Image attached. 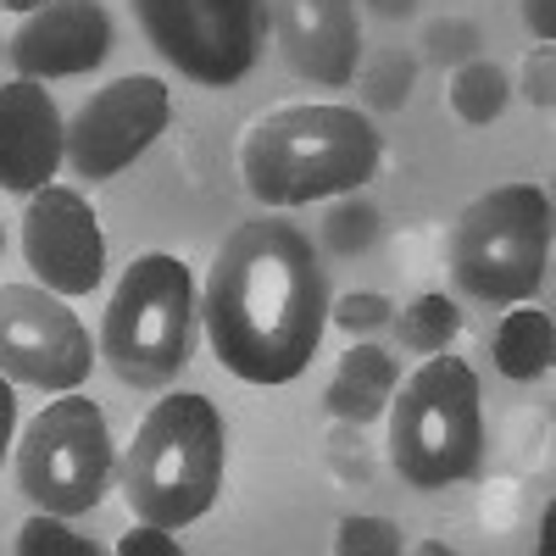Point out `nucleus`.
I'll list each match as a JSON object with an SVG mask.
<instances>
[{
    "mask_svg": "<svg viewBox=\"0 0 556 556\" xmlns=\"http://www.w3.org/2000/svg\"><path fill=\"white\" fill-rule=\"evenodd\" d=\"M12 429H17V395H12V379L0 374V456L12 445Z\"/></svg>",
    "mask_w": 556,
    "mask_h": 556,
    "instance_id": "obj_28",
    "label": "nucleus"
},
{
    "mask_svg": "<svg viewBox=\"0 0 556 556\" xmlns=\"http://www.w3.org/2000/svg\"><path fill=\"white\" fill-rule=\"evenodd\" d=\"M395 384H401V367H395L390 351H379V345H351V351L340 356V367H334L329 390H323V406H329L340 424H356V429H362V424H374V417H384Z\"/></svg>",
    "mask_w": 556,
    "mask_h": 556,
    "instance_id": "obj_15",
    "label": "nucleus"
},
{
    "mask_svg": "<svg viewBox=\"0 0 556 556\" xmlns=\"http://www.w3.org/2000/svg\"><path fill=\"white\" fill-rule=\"evenodd\" d=\"M223 412L201 390H178L146 412L117 462L123 501L139 523L184 529L212 513L217 484H223Z\"/></svg>",
    "mask_w": 556,
    "mask_h": 556,
    "instance_id": "obj_3",
    "label": "nucleus"
},
{
    "mask_svg": "<svg viewBox=\"0 0 556 556\" xmlns=\"http://www.w3.org/2000/svg\"><path fill=\"white\" fill-rule=\"evenodd\" d=\"M334 551L340 556H395L401 551V529L390 518H345Z\"/></svg>",
    "mask_w": 556,
    "mask_h": 556,
    "instance_id": "obj_21",
    "label": "nucleus"
},
{
    "mask_svg": "<svg viewBox=\"0 0 556 556\" xmlns=\"http://www.w3.org/2000/svg\"><path fill=\"white\" fill-rule=\"evenodd\" d=\"M267 23L285 67L306 84L340 89L362 67L356 0H267Z\"/></svg>",
    "mask_w": 556,
    "mask_h": 556,
    "instance_id": "obj_12",
    "label": "nucleus"
},
{
    "mask_svg": "<svg viewBox=\"0 0 556 556\" xmlns=\"http://www.w3.org/2000/svg\"><path fill=\"white\" fill-rule=\"evenodd\" d=\"M523 101L540 106V112H551V101H556V56L551 51H534L523 62Z\"/></svg>",
    "mask_w": 556,
    "mask_h": 556,
    "instance_id": "obj_25",
    "label": "nucleus"
},
{
    "mask_svg": "<svg viewBox=\"0 0 556 556\" xmlns=\"http://www.w3.org/2000/svg\"><path fill=\"white\" fill-rule=\"evenodd\" d=\"M112 51V12L101 0H45L23 12L12 34L17 78H73L101 67Z\"/></svg>",
    "mask_w": 556,
    "mask_h": 556,
    "instance_id": "obj_13",
    "label": "nucleus"
},
{
    "mask_svg": "<svg viewBox=\"0 0 556 556\" xmlns=\"http://www.w3.org/2000/svg\"><path fill=\"white\" fill-rule=\"evenodd\" d=\"M323 235H329V245L334 251H362V245H374V235H379V212L374 206H362V201H345V206H334L329 212V228H323Z\"/></svg>",
    "mask_w": 556,
    "mask_h": 556,
    "instance_id": "obj_22",
    "label": "nucleus"
},
{
    "mask_svg": "<svg viewBox=\"0 0 556 556\" xmlns=\"http://www.w3.org/2000/svg\"><path fill=\"white\" fill-rule=\"evenodd\" d=\"M67 162V123L39 78L0 84V190L34 195Z\"/></svg>",
    "mask_w": 556,
    "mask_h": 556,
    "instance_id": "obj_14",
    "label": "nucleus"
},
{
    "mask_svg": "<svg viewBox=\"0 0 556 556\" xmlns=\"http://www.w3.org/2000/svg\"><path fill=\"white\" fill-rule=\"evenodd\" d=\"M523 23L534 28V39L556 34V0H523Z\"/></svg>",
    "mask_w": 556,
    "mask_h": 556,
    "instance_id": "obj_27",
    "label": "nucleus"
},
{
    "mask_svg": "<svg viewBox=\"0 0 556 556\" xmlns=\"http://www.w3.org/2000/svg\"><path fill=\"white\" fill-rule=\"evenodd\" d=\"M195 351V278L178 256H134L101 317V356L128 390H162Z\"/></svg>",
    "mask_w": 556,
    "mask_h": 556,
    "instance_id": "obj_5",
    "label": "nucleus"
},
{
    "mask_svg": "<svg viewBox=\"0 0 556 556\" xmlns=\"http://www.w3.org/2000/svg\"><path fill=\"white\" fill-rule=\"evenodd\" d=\"M173 117V96L156 73H128L96 89L78 117L67 123V162L78 178H117L134 156L156 146V134Z\"/></svg>",
    "mask_w": 556,
    "mask_h": 556,
    "instance_id": "obj_10",
    "label": "nucleus"
},
{
    "mask_svg": "<svg viewBox=\"0 0 556 556\" xmlns=\"http://www.w3.org/2000/svg\"><path fill=\"white\" fill-rule=\"evenodd\" d=\"M0 251H7V228H0Z\"/></svg>",
    "mask_w": 556,
    "mask_h": 556,
    "instance_id": "obj_31",
    "label": "nucleus"
},
{
    "mask_svg": "<svg viewBox=\"0 0 556 556\" xmlns=\"http://www.w3.org/2000/svg\"><path fill=\"white\" fill-rule=\"evenodd\" d=\"M139 28L195 84H240L267 34V0H134Z\"/></svg>",
    "mask_w": 556,
    "mask_h": 556,
    "instance_id": "obj_8",
    "label": "nucleus"
},
{
    "mask_svg": "<svg viewBox=\"0 0 556 556\" xmlns=\"http://www.w3.org/2000/svg\"><path fill=\"white\" fill-rule=\"evenodd\" d=\"M23 256L39 273L45 290L89 295L106 273L101 217L67 184H45V190L28 195V212H23Z\"/></svg>",
    "mask_w": 556,
    "mask_h": 556,
    "instance_id": "obj_11",
    "label": "nucleus"
},
{
    "mask_svg": "<svg viewBox=\"0 0 556 556\" xmlns=\"http://www.w3.org/2000/svg\"><path fill=\"white\" fill-rule=\"evenodd\" d=\"M390 395V468L412 490H445L479 473L484 456V412L479 379L462 356L434 351L406 384Z\"/></svg>",
    "mask_w": 556,
    "mask_h": 556,
    "instance_id": "obj_4",
    "label": "nucleus"
},
{
    "mask_svg": "<svg viewBox=\"0 0 556 556\" xmlns=\"http://www.w3.org/2000/svg\"><path fill=\"white\" fill-rule=\"evenodd\" d=\"M551 356H556L551 317L540 306H523L518 301V312H506L501 329H495V367H501L506 379L529 384V379H540L545 367H551Z\"/></svg>",
    "mask_w": 556,
    "mask_h": 556,
    "instance_id": "obj_16",
    "label": "nucleus"
},
{
    "mask_svg": "<svg viewBox=\"0 0 556 556\" xmlns=\"http://www.w3.org/2000/svg\"><path fill=\"white\" fill-rule=\"evenodd\" d=\"M17 556H101V545L73 534L67 518H56V513H34L17 529Z\"/></svg>",
    "mask_w": 556,
    "mask_h": 556,
    "instance_id": "obj_19",
    "label": "nucleus"
},
{
    "mask_svg": "<svg viewBox=\"0 0 556 556\" xmlns=\"http://www.w3.org/2000/svg\"><path fill=\"white\" fill-rule=\"evenodd\" d=\"M96 367L89 334L67 295L45 285H0V374L34 390H78Z\"/></svg>",
    "mask_w": 556,
    "mask_h": 556,
    "instance_id": "obj_9",
    "label": "nucleus"
},
{
    "mask_svg": "<svg viewBox=\"0 0 556 556\" xmlns=\"http://www.w3.org/2000/svg\"><path fill=\"white\" fill-rule=\"evenodd\" d=\"M329 273L285 217L240 223L212 256L201 317L217 362L245 384L301 379L329 329Z\"/></svg>",
    "mask_w": 556,
    "mask_h": 556,
    "instance_id": "obj_1",
    "label": "nucleus"
},
{
    "mask_svg": "<svg viewBox=\"0 0 556 556\" xmlns=\"http://www.w3.org/2000/svg\"><path fill=\"white\" fill-rule=\"evenodd\" d=\"M367 7H374L379 17H412V12H417V0H367Z\"/></svg>",
    "mask_w": 556,
    "mask_h": 556,
    "instance_id": "obj_29",
    "label": "nucleus"
},
{
    "mask_svg": "<svg viewBox=\"0 0 556 556\" xmlns=\"http://www.w3.org/2000/svg\"><path fill=\"white\" fill-rule=\"evenodd\" d=\"M456 329H462V312H456V301H451V295H417V301H412V306H401V317H395L401 345H406V351H417V356L445 351V345L456 340Z\"/></svg>",
    "mask_w": 556,
    "mask_h": 556,
    "instance_id": "obj_18",
    "label": "nucleus"
},
{
    "mask_svg": "<svg viewBox=\"0 0 556 556\" xmlns=\"http://www.w3.org/2000/svg\"><path fill=\"white\" fill-rule=\"evenodd\" d=\"M356 73H362V89H367V101H374V106H406L412 78H417V62L401 56V51H379L374 62L356 67Z\"/></svg>",
    "mask_w": 556,
    "mask_h": 556,
    "instance_id": "obj_20",
    "label": "nucleus"
},
{
    "mask_svg": "<svg viewBox=\"0 0 556 556\" xmlns=\"http://www.w3.org/2000/svg\"><path fill=\"white\" fill-rule=\"evenodd\" d=\"M390 295H379V290H351L340 306H329V323H340L345 334H367V329H384L390 323Z\"/></svg>",
    "mask_w": 556,
    "mask_h": 556,
    "instance_id": "obj_23",
    "label": "nucleus"
},
{
    "mask_svg": "<svg viewBox=\"0 0 556 556\" xmlns=\"http://www.w3.org/2000/svg\"><path fill=\"white\" fill-rule=\"evenodd\" d=\"M117 551L123 556H178V540L167 529H156V523H139V529H128L117 540Z\"/></svg>",
    "mask_w": 556,
    "mask_h": 556,
    "instance_id": "obj_26",
    "label": "nucleus"
},
{
    "mask_svg": "<svg viewBox=\"0 0 556 556\" xmlns=\"http://www.w3.org/2000/svg\"><path fill=\"white\" fill-rule=\"evenodd\" d=\"M473 45H479V28L473 23H434L429 28V56H440V62H468L473 56Z\"/></svg>",
    "mask_w": 556,
    "mask_h": 556,
    "instance_id": "obj_24",
    "label": "nucleus"
},
{
    "mask_svg": "<svg viewBox=\"0 0 556 556\" xmlns=\"http://www.w3.org/2000/svg\"><path fill=\"white\" fill-rule=\"evenodd\" d=\"M112 429L106 412L78 395L62 390V401H51L17 440V490L39 506V513L56 518H84L106 501L112 484Z\"/></svg>",
    "mask_w": 556,
    "mask_h": 556,
    "instance_id": "obj_7",
    "label": "nucleus"
},
{
    "mask_svg": "<svg viewBox=\"0 0 556 556\" xmlns=\"http://www.w3.org/2000/svg\"><path fill=\"white\" fill-rule=\"evenodd\" d=\"M7 12H34V7H45V0H0Z\"/></svg>",
    "mask_w": 556,
    "mask_h": 556,
    "instance_id": "obj_30",
    "label": "nucleus"
},
{
    "mask_svg": "<svg viewBox=\"0 0 556 556\" xmlns=\"http://www.w3.org/2000/svg\"><path fill=\"white\" fill-rule=\"evenodd\" d=\"M379 173V128L356 106H278L240 139V178L262 206L351 195Z\"/></svg>",
    "mask_w": 556,
    "mask_h": 556,
    "instance_id": "obj_2",
    "label": "nucleus"
},
{
    "mask_svg": "<svg viewBox=\"0 0 556 556\" xmlns=\"http://www.w3.org/2000/svg\"><path fill=\"white\" fill-rule=\"evenodd\" d=\"M506 101H513V84H506V73L495 62H462L456 67V78H451V112L462 123L484 128V123H495L506 112Z\"/></svg>",
    "mask_w": 556,
    "mask_h": 556,
    "instance_id": "obj_17",
    "label": "nucleus"
},
{
    "mask_svg": "<svg viewBox=\"0 0 556 556\" xmlns=\"http://www.w3.org/2000/svg\"><path fill=\"white\" fill-rule=\"evenodd\" d=\"M451 278L462 295H473L484 306H518L534 301L545 285L551 262V201L540 184H501V190L479 195L473 206H462L451 223Z\"/></svg>",
    "mask_w": 556,
    "mask_h": 556,
    "instance_id": "obj_6",
    "label": "nucleus"
}]
</instances>
